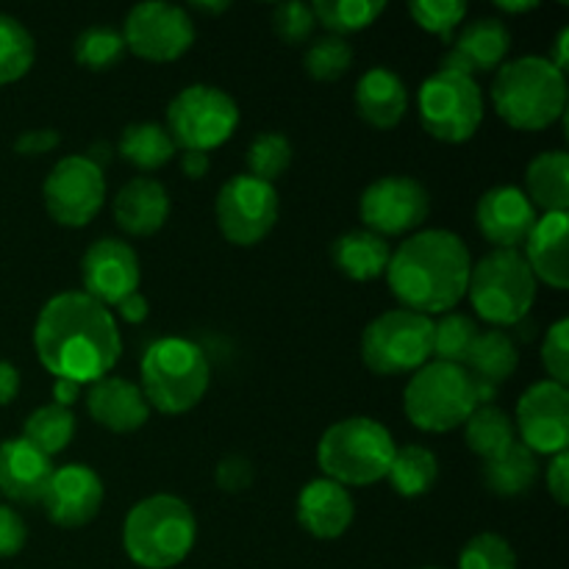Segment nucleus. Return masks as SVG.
I'll list each match as a JSON object with an SVG mask.
<instances>
[{
  "label": "nucleus",
  "mask_w": 569,
  "mask_h": 569,
  "mask_svg": "<svg viewBox=\"0 0 569 569\" xmlns=\"http://www.w3.org/2000/svg\"><path fill=\"white\" fill-rule=\"evenodd\" d=\"M33 350L53 378L94 383L109 376L122 353L114 315L81 289L50 298L33 322Z\"/></svg>",
  "instance_id": "1"
},
{
  "label": "nucleus",
  "mask_w": 569,
  "mask_h": 569,
  "mask_svg": "<svg viewBox=\"0 0 569 569\" xmlns=\"http://www.w3.org/2000/svg\"><path fill=\"white\" fill-rule=\"evenodd\" d=\"M472 256L453 231L428 228L398 244L387 267V281L400 309L417 315H448L467 295Z\"/></svg>",
  "instance_id": "2"
},
{
  "label": "nucleus",
  "mask_w": 569,
  "mask_h": 569,
  "mask_svg": "<svg viewBox=\"0 0 569 569\" xmlns=\"http://www.w3.org/2000/svg\"><path fill=\"white\" fill-rule=\"evenodd\" d=\"M492 103L506 126L517 131H545L567 111V76L550 56L503 61L495 72Z\"/></svg>",
  "instance_id": "3"
},
{
  "label": "nucleus",
  "mask_w": 569,
  "mask_h": 569,
  "mask_svg": "<svg viewBox=\"0 0 569 569\" xmlns=\"http://www.w3.org/2000/svg\"><path fill=\"white\" fill-rule=\"evenodd\" d=\"M194 539V511L176 495H150L139 500L122 522V548L142 569L178 567L192 553Z\"/></svg>",
  "instance_id": "4"
},
{
  "label": "nucleus",
  "mask_w": 569,
  "mask_h": 569,
  "mask_svg": "<svg viewBox=\"0 0 569 569\" xmlns=\"http://www.w3.org/2000/svg\"><path fill=\"white\" fill-rule=\"evenodd\" d=\"M139 389L150 409L161 415H187L206 398L211 383L209 356L192 339H156L139 365Z\"/></svg>",
  "instance_id": "5"
},
{
  "label": "nucleus",
  "mask_w": 569,
  "mask_h": 569,
  "mask_svg": "<svg viewBox=\"0 0 569 569\" xmlns=\"http://www.w3.org/2000/svg\"><path fill=\"white\" fill-rule=\"evenodd\" d=\"M395 437L372 417H348L328 428L317 445L322 478L348 487H370L387 478L395 459Z\"/></svg>",
  "instance_id": "6"
},
{
  "label": "nucleus",
  "mask_w": 569,
  "mask_h": 569,
  "mask_svg": "<svg viewBox=\"0 0 569 569\" xmlns=\"http://www.w3.org/2000/svg\"><path fill=\"white\" fill-rule=\"evenodd\" d=\"M478 383L461 365L428 361L411 372L403 389V411L426 433H448L465 426L478 409Z\"/></svg>",
  "instance_id": "7"
},
{
  "label": "nucleus",
  "mask_w": 569,
  "mask_h": 569,
  "mask_svg": "<svg viewBox=\"0 0 569 569\" xmlns=\"http://www.w3.org/2000/svg\"><path fill=\"white\" fill-rule=\"evenodd\" d=\"M472 311L495 328H515L537 303V278L520 250H492L472 264L467 281Z\"/></svg>",
  "instance_id": "8"
},
{
  "label": "nucleus",
  "mask_w": 569,
  "mask_h": 569,
  "mask_svg": "<svg viewBox=\"0 0 569 569\" xmlns=\"http://www.w3.org/2000/svg\"><path fill=\"white\" fill-rule=\"evenodd\" d=\"M433 359V317L409 309L378 315L361 333V361L376 376H411Z\"/></svg>",
  "instance_id": "9"
},
{
  "label": "nucleus",
  "mask_w": 569,
  "mask_h": 569,
  "mask_svg": "<svg viewBox=\"0 0 569 569\" xmlns=\"http://www.w3.org/2000/svg\"><path fill=\"white\" fill-rule=\"evenodd\" d=\"M167 133L181 150L211 153L226 144L239 128V106L226 89L192 83L167 106Z\"/></svg>",
  "instance_id": "10"
},
{
  "label": "nucleus",
  "mask_w": 569,
  "mask_h": 569,
  "mask_svg": "<svg viewBox=\"0 0 569 569\" xmlns=\"http://www.w3.org/2000/svg\"><path fill=\"white\" fill-rule=\"evenodd\" d=\"M420 122L433 139L461 144L478 133L483 122V94L476 78L437 70L422 81L417 94Z\"/></svg>",
  "instance_id": "11"
},
{
  "label": "nucleus",
  "mask_w": 569,
  "mask_h": 569,
  "mask_svg": "<svg viewBox=\"0 0 569 569\" xmlns=\"http://www.w3.org/2000/svg\"><path fill=\"white\" fill-rule=\"evenodd\" d=\"M278 211H281V200H278L276 187L248 172L228 178L214 203L217 226L222 237L237 248H253L261 239L270 237L278 222Z\"/></svg>",
  "instance_id": "12"
},
{
  "label": "nucleus",
  "mask_w": 569,
  "mask_h": 569,
  "mask_svg": "<svg viewBox=\"0 0 569 569\" xmlns=\"http://www.w3.org/2000/svg\"><path fill=\"white\" fill-rule=\"evenodd\" d=\"M42 198L50 220L59 226H89L106 203L103 167L87 156H64L44 178Z\"/></svg>",
  "instance_id": "13"
},
{
  "label": "nucleus",
  "mask_w": 569,
  "mask_h": 569,
  "mask_svg": "<svg viewBox=\"0 0 569 569\" xmlns=\"http://www.w3.org/2000/svg\"><path fill=\"white\" fill-rule=\"evenodd\" d=\"M122 39L133 56L153 64L178 61L194 44V22L187 9L161 0H148L128 11Z\"/></svg>",
  "instance_id": "14"
},
{
  "label": "nucleus",
  "mask_w": 569,
  "mask_h": 569,
  "mask_svg": "<svg viewBox=\"0 0 569 569\" xmlns=\"http://www.w3.org/2000/svg\"><path fill=\"white\" fill-rule=\"evenodd\" d=\"M431 214V194L411 176H383L361 192L359 217L378 237L417 231Z\"/></svg>",
  "instance_id": "15"
},
{
  "label": "nucleus",
  "mask_w": 569,
  "mask_h": 569,
  "mask_svg": "<svg viewBox=\"0 0 569 569\" xmlns=\"http://www.w3.org/2000/svg\"><path fill=\"white\" fill-rule=\"evenodd\" d=\"M517 442L533 456L567 453L569 445V389L556 381H539L526 389L515 415Z\"/></svg>",
  "instance_id": "16"
},
{
  "label": "nucleus",
  "mask_w": 569,
  "mask_h": 569,
  "mask_svg": "<svg viewBox=\"0 0 569 569\" xmlns=\"http://www.w3.org/2000/svg\"><path fill=\"white\" fill-rule=\"evenodd\" d=\"M81 292L109 309L128 295L139 292L142 267L131 244L122 239H98L81 256Z\"/></svg>",
  "instance_id": "17"
},
{
  "label": "nucleus",
  "mask_w": 569,
  "mask_h": 569,
  "mask_svg": "<svg viewBox=\"0 0 569 569\" xmlns=\"http://www.w3.org/2000/svg\"><path fill=\"white\" fill-rule=\"evenodd\" d=\"M103 478L89 465H64L53 470L42 506L48 520L59 528H83L98 517L103 506Z\"/></svg>",
  "instance_id": "18"
},
{
  "label": "nucleus",
  "mask_w": 569,
  "mask_h": 569,
  "mask_svg": "<svg viewBox=\"0 0 569 569\" xmlns=\"http://www.w3.org/2000/svg\"><path fill=\"white\" fill-rule=\"evenodd\" d=\"M539 211L520 187H495L476 206V226L495 250H517L533 231Z\"/></svg>",
  "instance_id": "19"
},
{
  "label": "nucleus",
  "mask_w": 569,
  "mask_h": 569,
  "mask_svg": "<svg viewBox=\"0 0 569 569\" xmlns=\"http://www.w3.org/2000/svg\"><path fill=\"white\" fill-rule=\"evenodd\" d=\"M511 50V31L498 17H478L467 22L459 37L450 42L439 70L461 72L476 78V72H492L506 61Z\"/></svg>",
  "instance_id": "20"
},
{
  "label": "nucleus",
  "mask_w": 569,
  "mask_h": 569,
  "mask_svg": "<svg viewBox=\"0 0 569 569\" xmlns=\"http://www.w3.org/2000/svg\"><path fill=\"white\" fill-rule=\"evenodd\" d=\"M298 522L315 539H339L353 526L356 503L348 489L328 478H315L298 495Z\"/></svg>",
  "instance_id": "21"
},
{
  "label": "nucleus",
  "mask_w": 569,
  "mask_h": 569,
  "mask_svg": "<svg viewBox=\"0 0 569 569\" xmlns=\"http://www.w3.org/2000/svg\"><path fill=\"white\" fill-rule=\"evenodd\" d=\"M87 411L100 428L111 433H133L150 420V406L142 389L117 376L89 383Z\"/></svg>",
  "instance_id": "22"
},
{
  "label": "nucleus",
  "mask_w": 569,
  "mask_h": 569,
  "mask_svg": "<svg viewBox=\"0 0 569 569\" xmlns=\"http://www.w3.org/2000/svg\"><path fill=\"white\" fill-rule=\"evenodd\" d=\"M53 465L22 437L0 445V495L11 503H42Z\"/></svg>",
  "instance_id": "23"
},
{
  "label": "nucleus",
  "mask_w": 569,
  "mask_h": 569,
  "mask_svg": "<svg viewBox=\"0 0 569 569\" xmlns=\"http://www.w3.org/2000/svg\"><path fill=\"white\" fill-rule=\"evenodd\" d=\"M356 111L367 126L389 131L409 111V89L389 67H372L356 83Z\"/></svg>",
  "instance_id": "24"
},
{
  "label": "nucleus",
  "mask_w": 569,
  "mask_h": 569,
  "mask_svg": "<svg viewBox=\"0 0 569 569\" xmlns=\"http://www.w3.org/2000/svg\"><path fill=\"white\" fill-rule=\"evenodd\" d=\"M170 217V194L156 178H133L117 192L114 220L131 237H153Z\"/></svg>",
  "instance_id": "25"
},
{
  "label": "nucleus",
  "mask_w": 569,
  "mask_h": 569,
  "mask_svg": "<svg viewBox=\"0 0 569 569\" xmlns=\"http://www.w3.org/2000/svg\"><path fill=\"white\" fill-rule=\"evenodd\" d=\"M567 214H542L526 239V264L531 267L537 283L565 292L569 287L567 261Z\"/></svg>",
  "instance_id": "26"
},
{
  "label": "nucleus",
  "mask_w": 569,
  "mask_h": 569,
  "mask_svg": "<svg viewBox=\"0 0 569 569\" xmlns=\"http://www.w3.org/2000/svg\"><path fill=\"white\" fill-rule=\"evenodd\" d=\"M333 267L342 272L350 281H376L387 272L389 259H392V248L383 237L359 228V231H348L331 244Z\"/></svg>",
  "instance_id": "27"
},
{
  "label": "nucleus",
  "mask_w": 569,
  "mask_h": 569,
  "mask_svg": "<svg viewBox=\"0 0 569 569\" xmlns=\"http://www.w3.org/2000/svg\"><path fill=\"white\" fill-rule=\"evenodd\" d=\"M526 198L542 214H567L569 209V156L567 150H545L533 156L526 170Z\"/></svg>",
  "instance_id": "28"
},
{
  "label": "nucleus",
  "mask_w": 569,
  "mask_h": 569,
  "mask_svg": "<svg viewBox=\"0 0 569 569\" xmlns=\"http://www.w3.org/2000/svg\"><path fill=\"white\" fill-rule=\"evenodd\" d=\"M517 365H520V350L511 333L503 328H489V331H478L461 367L476 378V383L498 389L515 376Z\"/></svg>",
  "instance_id": "29"
},
{
  "label": "nucleus",
  "mask_w": 569,
  "mask_h": 569,
  "mask_svg": "<svg viewBox=\"0 0 569 569\" xmlns=\"http://www.w3.org/2000/svg\"><path fill=\"white\" fill-rule=\"evenodd\" d=\"M539 478V459L522 442H515L495 459L483 461V483L498 498H520Z\"/></svg>",
  "instance_id": "30"
},
{
  "label": "nucleus",
  "mask_w": 569,
  "mask_h": 569,
  "mask_svg": "<svg viewBox=\"0 0 569 569\" xmlns=\"http://www.w3.org/2000/svg\"><path fill=\"white\" fill-rule=\"evenodd\" d=\"M117 153L142 172L161 170L170 164L172 156L178 153L176 142L170 139L164 126L159 122H131L122 128L120 142H117Z\"/></svg>",
  "instance_id": "31"
},
{
  "label": "nucleus",
  "mask_w": 569,
  "mask_h": 569,
  "mask_svg": "<svg viewBox=\"0 0 569 569\" xmlns=\"http://www.w3.org/2000/svg\"><path fill=\"white\" fill-rule=\"evenodd\" d=\"M439 478V459L426 445H403L395 450L387 481L400 498H422Z\"/></svg>",
  "instance_id": "32"
},
{
  "label": "nucleus",
  "mask_w": 569,
  "mask_h": 569,
  "mask_svg": "<svg viewBox=\"0 0 569 569\" xmlns=\"http://www.w3.org/2000/svg\"><path fill=\"white\" fill-rule=\"evenodd\" d=\"M465 442L483 461L495 459L517 442L515 420L509 417V411L495 403L478 406L465 422Z\"/></svg>",
  "instance_id": "33"
},
{
  "label": "nucleus",
  "mask_w": 569,
  "mask_h": 569,
  "mask_svg": "<svg viewBox=\"0 0 569 569\" xmlns=\"http://www.w3.org/2000/svg\"><path fill=\"white\" fill-rule=\"evenodd\" d=\"M72 437H76V415H72V409L56 403L39 406L37 411L28 415L26 426H22V439L31 442L48 459L67 450Z\"/></svg>",
  "instance_id": "34"
},
{
  "label": "nucleus",
  "mask_w": 569,
  "mask_h": 569,
  "mask_svg": "<svg viewBox=\"0 0 569 569\" xmlns=\"http://www.w3.org/2000/svg\"><path fill=\"white\" fill-rule=\"evenodd\" d=\"M383 0H317L311 3L317 26H326L333 37L370 28L383 14Z\"/></svg>",
  "instance_id": "35"
},
{
  "label": "nucleus",
  "mask_w": 569,
  "mask_h": 569,
  "mask_svg": "<svg viewBox=\"0 0 569 569\" xmlns=\"http://www.w3.org/2000/svg\"><path fill=\"white\" fill-rule=\"evenodd\" d=\"M37 59V42L17 17L0 11V87L26 76Z\"/></svg>",
  "instance_id": "36"
},
{
  "label": "nucleus",
  "mask_w": 569,
  "mask_h": 569,
  "mask_svg": "<svg viewBox=\"0 0 569 569\" xmlns=\"http://www.w3.org/2000/svg\"><path fill=\"white\" fill-rule=\"evenodd\" d=\"M126 39L117 28L109 26H92L83 28L76 37V44H72V56L81 67L92 72L111 70L114 64H120V59L126 56Z\"/></svg>",
  "instance_id": "37"
},
{
  "label": "nucleus",
  "mask_w": 569,
  "mask_h": 569,
  "mask_svg": "<svg viewBox=\"0 0 569 569\" xmlns=\"http://www.w3.org/2000/svg\"><path fill=\"white\" fill-rule=\"evenodd\" d=\"M476 337L478 326L472 317L461 315V311H448L433 320V361L465 365Z\"/></svg>",
  "instance_id": "38"
},
{
  "label": "nucleus",
  "mask_w": 569,
  "mask_h": 569,
  "mask_svg": "<svg viewBox=\"0 0 569 569\" xmlns=\"http://www.w3.org/2000/svg\"><path fill=\"white\" fill-rule=\"evenodd\" d=\"M244 161H248V176L272 183L292 164V144H289V139L283 133L264 131L250 142Z\"/></svg>",
  "instance_id": "39"
},
{
  "label": "nucleus",
  "mask_w": 569,
  "mask_h": 569,
  "mask_svg": "<svg viewBox=\"0 0 569 569\" xmlns=\"http://www.w3.org/2000/svg\"><path fill=\"white\" fill-rule=\"evenodd\" d=\"M353 64V48L342 37L315 39L303 56V67L315 81H339Z\"/></svg>",
  "instance_id": "40"
},
{
  "label": "nucleus",
  "mask_w": 569,
  "mask_h": 569,
  "mask_svg": "<svg viewBox=\"0 0 569 569\" xmlns=\"http://www.w3.org/2000/svg\"><path fill=\"white\" fill-rule=\"evenodd\" d=\"M409 14L417 26L428 33H437L442 42H453L456 28L465 22L467 3L465 0H411Z\"/></svg>",
  "instance_id": "41"
},
{
  "label": "nucleus",
  "mask_w": 569,
  "mask_h": 569,
  "mask_svg": "<svg viewBox=\"0 0 569 569\" xmlns=\"http://www.w3.org/2000/svg\"><path fill=\"white\" fill-rule=\"evenodd\" d=\"M459 569H517V553L492 531L476 533L459 553Z\"/></svg>",
  "instance_id": "42"
},
{
  "label": "nucleus",
  "mask_w": 569,
  "mask_h": 569,
  "mask_svg": "<svg viewBox=\"0 0 569 569\" xmlns=\"http://www.w3.org/2000/svg\"><path fill=\"white\" fill-rule=\"evenodd\" d=\"M315 11L306 3H281L272 9V31L287 44H303L315 33Z\"/></svg>",
  "instance_id": "43"
},
{
  "label": "nucleus",
  "mask_w": 569,
  "mask_h": 569,
  "mask_svg": "<svg viewBox=\"0 0 569 569\" xmlns=\"http://www.w3.org/2000/svg\"><path fill=\"white\" fill-rule=\"evenodd\" d=\"M569 322L559 320L548 328V337L542 342V367L548 372V381L569 383Z\"/></svg>",
  "instance_id": "44"
},
{
  "label": "nucleus",
  "mask_w": 569,
  "mask_h": 569,
  "mask_svg": "<svg viewBox=\"0 0 569 569\" xmlns=\"http://www.w3.org/2000/svg\"><path fill=\"white\" fill-rule=\"evenodd\" d=\"M253 465H250L244 456H226V459L217 465L214 470V481L222 492L228 495H239L253 483Z\"/></svg>",
  "instance_id": "45"
},
{
  "label": "nucleus",
  "mask_w": 569,
  "mask_h": 569,
  "mask_svg": "<svg viewBox=\"0 0 569 569\" xmlns=\"http://www.w3.org/2000/svg\"><path fill=\"white\" fill-rule=\"evenodd\" d=\"M26 520L11 506L0 503V559H11L26 548Z\"/></svg>",
  "instance_id": "46"
},
{
  "label": "nucleus",
  "mask_w": 569,
  "mask_h": 569,
  "mask_svg": "<svg viewBox=\"0 0 569 569\" xmlns=\"http://www.w3.org/2000/svg\"><path fill=\"white\" fill-rule=\"evenodd\" d=\"M61 137L56 128H31V131H22L17 137L14 150L20 156H42L50 153L53 148H59Z\"/></svg>",
  "instance_id": "47"
},
{
  "label": "nucleus",
  "mask_w": 569,
  "mask_h": 569,
  "mask_svg": "<svg viewBox=\"0 0 569 569\" xmlns=\"http://www.w3.org/2000/svg\"><path fill=\"white\" fill-rule=\"evenodd\" d=\"M548 492L559 506L569 503V456L559 453L550 459L548 467Z\"/></svg>",
  "instance_id": "48"
},
{
  "label": "nucleus",
  "mask_w": 569,
  "mask_h": 569,
  "mask_svg": "<svg viewBox=\"0 0 569 569\" xmlns=\"http://www.w3.org/2000/svg\"><path fill=\"white\" fill-rule=\"evenodd\" d=\"M114 309H117V315H120V320L131 322V326H139V322L148 320V315H150V303L144 300L142 292L128 295V298H122Z\"/></svg>",
  "instance_id": "49"
},
{
  "label": "nucleus",
  "mask_w": 569,
  "mask_h": 569,
  "mask_svg": "<svg viewBox=\"0 0 569 569\" xmlns=\"http://www.w3.org/2000/svg\"><path fill=\"white\" fill-rule=\"evenodd\" d=\"M20 395V370L0 359V406H9Z\"/></svg>",
  "instance_id": "50"
},
{
  "label": "nucleus",
  "mask_w": 569,
  "mask_h": 569,
  "mask_svg": "<svg viewBox=\"0 0 569 569\" xmlns=\"http://www.w3.org/2000/svg\"><path fill=\"white\" fill-rule=\"evenodd\" d=\"M209 167H211L209 153H198V150H183V153H181L183 176L192 178V181H200V178L209 172Z\"/></svg>",
  "instance_id": "51"
},
{
  "label": "nucleus",
  "mask_w": 569,
  "mask_h": 569,
  "mask_svg": "<svg viewBox=\"0 0 569 569\" xmlns=\"http://www.w3.org/2000/svg\"><path fill=\"white\" fill-rule=\"evenodd\" d=\"M81 395V383L67 381V378H56L53 381V403L64 406V409H72V403Z\"/></svg>",
  "instance_id": "52"
},
{
  "label": "nucleus",
  "mask_w": 569,
  "mask_h": 569,
  "mask_svg": "<svg viewBox=\"0 0 569 569\" xmlns=\"http://www.w3.org/2000/svg\"><path fill=\"white\" fill-rule=\"evenodd\" d=\"M498 6L503 14H526V11H533L537 9V0H498Z\"/></svg>",
  "instance_id": "53"
},
{
  "label": "nucleus",
  "mask_w": 569,
  "mask_h": 569,
  "mask_svg": "<svg viewBox=\"0 0 569 569\" xmlns=\"http://www.w3.org/2000/svg\"><path fill=\"white\" fill-rule=\"evenodd\" d=\"M567 42H569V31H567V28H561L559 39H556V56L550 59L556 67H559L561 72L567 70Z\"/></svg>",
  "instance_id": "54"
},
{
  "label": "nucleus",
  "mask_w": 569,
  "mask_h": 569,
  "mask_svg": "<svg viewBox=\"0 0 569 569\" xmlns=\"http://www.w3.org/2000/svg\"><path fill=\"white\" fill-rule=\"evenodd\" d=\"M192 9L206 11V14H220V11L228 9V3H226V0H222V3H194Z\"/></svg>",
  "instance_id": "55"
},
{
  "label": "nucleus",
  "mask_w": 569,
  "mask_h": 569,
  "mask_svg": "<svg viewBox=\"0 0 569 569\" xmlns=\"http://www.w3.org/2000/svg\"><path fill=\"white\" fill-rule=\"evenodd\" d=\"M422 569H439V567H422Z\"/></svg>",
  "instance_id": "56"
}]
</instances>
